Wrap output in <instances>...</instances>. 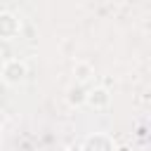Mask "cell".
I'll list each match as a JSON object with an SVG mask.
<instances>
[{
    "label": "cell",
    "instance_id": "obj_1",
    "mask_svg": "<svg viewBox=\"0 0 151 151\" xmlns=\"http://www.w3.org/2000/svg\"><path fill=\"white\" fill-rule=\"evenodd\" d=\"M26 73H28V68H26V64L21 59H7L2 64V68H0V78L7 85H19L26 78Z\"/></svg>",
    "mask_w": 151,
    "mask_h": 151
},
{
    "label": "cell",
    "instance_id": "obj_2",
    "mask_svg": "<svg viewBox=\"0 0 151 151\" xmlns=\"http://www.w3.org/2000/svg\"><path fill=\"white\" fill-rule=\"evenodd\" d=\"M19 31H21V21L14 14L2 12L0 14V38L2 40H12L14 35H19Z\"/></svg>",
    "mask_w": 151,
    "mask_h": 151
},
{
    "label": "cell",
    "instance_id": "obj_3",
    "mask_svg": "<svg viewBox=\"0 0 151 151\" xmlns=\"http://www.w3.org/2000/svg\"><path fill=\"white\" fill-rule=\"evenodd\" d=\"M80 149L83 151H116V146H113V139L111 137H106V134H90L83 144H80Z\"/></svg>",
    "mask_w": 151,
    "mask_h": 151
},
{
    "label": "cell",
    "instance_id": "obj_4",
    "mask_svg": "<svg viewBox=\"0 0 151 151\" xmlns=\"http://www.w3.org/2000/svg\"><path fill=\"white\" fill-rule=\"evenodd\" d=\"M109 101H111V94H109L106 87H92V90H87L85 104H90V106H94V109H106Z\"/></svg>",
    "mask_w": 151,
    "mask_h": 151
},
{
    "label": "cell",
    "instance_id": "obj_5",
    "mask_svg": "<svg viewBox=\"0 0 151 151\" xmlns=\"http://www.w3.org/2000/svg\"><path fill=\"white\" fill-rule=\"evenodd\" d=\"M73 76H76V85H85V83L94 76V68H92L87 61H76V66H73Z\"/></svg>",
    "mask_w": 151,
    "mask_h": 151
},
{
    "label": "cell",
    "instance_id": "obj_6",
    "mask_svg": "<svg viewBox=\"0 0 151 151\" xmlns=\"http://www.w3.org/2000/svg\"><path fill=\"white\" fill-rule=\"evenodd\" d=\"M85 97H87V90H85L83 85H73V87H68L66 99H68L71 106H80V104H85Z\"/></svg>",
    "mask_w": 151,
    "mask_h": 151
},
{
    "label": "cell",
    "instance_id": "obj_7",
    "mask_svg": "<svg viewBox=\"0 0 151 151\" xmlns=\"http://www.w3.org/2000/svg\"><path fill=\"white\" fill-rule=\"evenodd\" d=\"M66 151H83V149H80V144H73V146H68Z\"/></svg>",
    "mask_w": 151,
    "mask_h": 151
},
{
    "label": "cell",
    "instance_id": "obj_8",
    "mask_svg": "<svg viewBox=\"0 0 151 151\" xmlns=\"http://www.w3.org/2000/svg\"><path fill=\"white\" fill-rule=\"evenodd\" d=\"M2 120H5V111L0 109V125H2Z\"/></svg>",
    "mask_w": 151,
    "mask_h": 151
},
{
    "label": "cell",
    "instance_id": "obj_9",
    "mask_svg": "<svg viewBox=\"0 0 151 151\" xmlns=\"http://www.w3.org/2000/svg\"><path fill=\"white\" fill-rule=\"evenodd\" d=\"M0 130H2V125H0Z\"/></svg>",
    "mask_w": 151,
    "mask_h": 151
}]
</instances>
